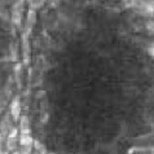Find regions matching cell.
<instances>
[{"label": "cell", "instance_id": "obj_1", "mask_svg": "<svg viewBox=\"0 0 154 154\" xmlns=\"http://www.w3.org/2000/svg\"><path fill=\"white\" fill-rule=\"evenodd\" d=\"M25 4H26V0H16L13 2V5L11 9V22L18 29L22 27Z\"/></svg>", "mask_w": 154, "mask_h": 154}, {"label": "cell", "instance_id": "obj_2", "mask_svg": "<svg viewBox=\"0 0 154 154\" xmlns=\"http://www.w3.org/2000/svg\"><path fill=\"white\" fill-rule=\"evenodd\" d=\"M132 7L141 16L154 17V0H132Z\"/></svg>", "mask_w": 154, "mask_h": 154}, {"label": "cell", "instance_id": "obj_3", "mask_svg": "<svg viewBox=\"0 0 154 154\" xmlns=\"http://www.w3.org/2000/svg\"><path fill=\"white\" fill-rule=\"evenodd\" d=\"M22 112V106H21V98L20 96H14L13 100L9 104V115L13 122H18V119L21 117Z\"/></svg>", "mask_w": 154, "mask_h": 154}, {"label": "cell", "instance_id": "obj_4", "mask_svg": "<svg viewBox=\"0 0 154 154\" xmlns=\"http://www.w3.org/2000/svg\"><path fill=\"white\" fill-rule=\"evenodd\" d=\"M36 11L35 9H30L29 8V11H27V13H26V17H25V22H23V31L25 34H27V35H30L32 31V29L34 26H35V23H36Z\"/></svg>", "mask_w": 154, "mask_h": 154}, {"label": "cell", "instance_id": "obj_5", "mask_svg": "<svg viewBox=\"0 0 154 154\" xmlns=\"http://www.w3.org/2000/svg\"><path fill=\"white\" fill-rule=\"evenodd\" d=\"M18 144L20 145L34 144V137L31 135V127L18 128ZM20 145H18V146H20Z\"/></svg>", "mask_w": 154, "mask_h": 154}, {"label": "cell", "instance_id": "obj_6", "mask_svg": "<svg viewBox=\"0 0 154 154\" xmlns=\"http://www.w3.org/2000/svg\"><path fill=\"white\" fill-rule=\"evenodd\" d=\"M30 35L22 32V56H23V61L25 63L29 62L30 58Z\"/></svg>", "mask_w": 154, "mask_h": 154}, {"label": "cell", "instance_id": "obj_7", "mask_svg": "<svg viewBox=\"0 0 154 154\" xmlns=\"http://www.w3.org/2000/svg\"><path fill=\"white\" fill-rule=\"evenodd\" d=\"M31 154H48L47 152V148L44 144L39 143V141L34 140V144H32V153Z\"/></svg>", "mask_w": 154, "mask_h": 154}, {"label": "cell", "instance_id": "obj_8", "mask_svg": "<svg viewBox=\"0 0 154 154\" xmlns=\"http://www.w3.org/2000/svg\"><path fill=\"white\" fill-rule=\"evenodd\" d=\"M47 0H26V3H27V5L30 9H39V8H42L43 5L45 4Z\"/></svg>", "mask_w": 154, "mask_h": 154}, {"label": "cell", "instance_id": "obj_9", "mask_svg": "<svg viewBox=\"0 0 154 154\" xmlns=\"http://www.w3.org/2000/svg\"><path fill=\"white\" fill-rule=\"evenodd\" d=\"M18 153L20 154H31L32 153V144L20 145V146H18Z\"/></svg>", "mask_w": 154, "mask_h": 154}, {"label": "cell", "instance_id": "obj_10", "mask_svg": "<svg viewBox=\"0 0 154 154\" xmlns=\"http://www.w3.org/2000/svg\"><path fill=\"white\" fill-rule=\"evenodd\" d=\"M145 26H146V30H148V31L154 35V20H149Z\"/></svg>", "mask_w": 154, "mask_h": 154}, {"label": "cell", "instance_id": "obj_11", "mask_svg": "<svg viewBox=\"0 0 154 154\" xmlns=\"http://www.w3.org/2000/svg\"><path fill=\"white\" fill-rule=\"evenodd\" d=\"M148 54H149V56H150L152 58H154V42H152L150 43V44H149L148 45Z\"/></svg>", "mask_w": 154, "mask_h": 154}, {"label": "cell", "instance_id": "obj_12", "mask_svg": "<svg viewBox=\"0 0 154 154\" xmlns=\"http://www.w3.org/2000/svg\"><path fill=\"white\" fill-rule=\"evenodd\" d=\"M0 154H9V153H8L7 150H2V152H0Z\"/></svg>", "mask_w": 154, "mask_h": 154}, {"label": "cell", "instance_id": "obj_13", "mask_svg": "<svg viewBox=\"0 0 154 154\" xmlns=\"http://www.w3.org/2000/svg\"><path fill=\"white\" fill-rule=\"evenodd\" d=\"M9 154H20V153H18V150H14V152H12V153H9Z\"/></svg>", "mask_w": 154, "mask_h": 154}, {"label": "cell", "instance_id": "obj_14", "mask_svg": "<svg viewBox=\"0 0 154 154\" xmlns=\"http://www.w3.org/2000/svg\"><path fill=\"white\" fill-rule=\"evenodd\" d=\"M153 154H154V150H153Z\"/></svg>", "mask_w": 154, "mask_h": 154}, {"label": "cell", "instance_id": "obj_15", "mask_svg": "<svg viewBox=\"0 0 154 154\" xmlns=\"http://www.w3.org/2000/svg\"><path fill=\"white\" fill-rule=\"evenodd\" d=\"M152 154H153V153H152Z\"/></svg>", "mask_w": 154, "mask_h": 154}]
</instances>
